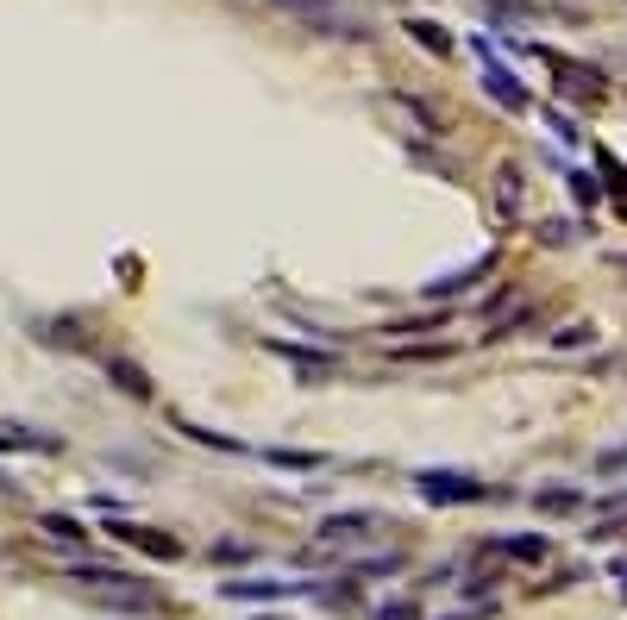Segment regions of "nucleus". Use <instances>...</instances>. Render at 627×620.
Here are the masks:
<instances>
[{
	"mask_svg": "<svg viewBox=\"0 0 627 620\" xmlns=\"http://www.w3.org/2000/svg\"><path fill=\"white\" fill-rule=\"evenodd\" d=\"M44 533H51V539H69V545L82 539V527H76V520H69V514H44Z\"/></svg>",
	"mask_w": 627,
	"mask_h": 620,
	"instance_id": "nucleus-10",
	"label": "nucleus"
},
{
	"mask_svg": "<svg viewBox=\"0 0 627 620\" xmlns=\"http://www.w3.org/2000/svg\"><path fill=\"white\" fill-rule=\"evenodd\" d=\"M295 583H226V595H283Z\"/></svg>",
	"mask_w": 627,
	"mask_h": 620,
	"instance_id": "nucleus-12",
	"label": "nucleus"
},
{
	"mask_svg": "<svg viewBox=\"0 0 627 620\" xmlns=\"http://www.w3.org/2000/svg\"><path fill=\"white\" fill-rule=\"evenodd\" d=\"M0 451H57V439H38L32 426H0Z\"/></svg>",
	"mask_w": 627,
	"mask_h": 620,
	"instance_id": "nucleus-6",
	"label": "nucleus"
},
{
	"mask_svg": "<svg viewBox=\"0 0 627 620\" xmlns=\"http://www.w3.org/2000/svg\"><path fill=\"white\" fill-rule=\"evenodd\" d=\"M69 583H82L88 595H101L113 608H157V589H138V577H120V570H95V564H76Z\"/></svg>",
	"mask_w": 627,
	"mask_h": 620,
	"instance_id": "nucleus-1",
	"label": "nucleus"
},
{
	"mask_svg": "<svg viewBox=\"0 0 627 620\" xmlns=\"http://www.w3.org/2000/svg\"><path fill=\"white\" fill-rule=\"evenodd\" d=\"M107 376H113V383H120L126 395H138V401H145V395H151V383H145V370H138V364H126V357H113V364H107Z\"/></svg>",
	"mask_w": 627,
	"mask_h": 620,
	"instance_id": "nucleus-8",
	"label": "nucleus"
},
{
	"mask_svg": "<svg viewBox=\"0 0 627 620\" xmlns=\"http://www.w3.org/2000/svg\"><path fill=\"white\" fill-rule=\"evenodd\" d=\"M377 620H414V608H408V602H402V608H383Z\"/></svg>",
	"mask_w": 627,
	"mask_h": 620,
	"instance_id": "nucleus-14",
	"label": "nucleus"
},
{
	"mask_svg": "<svg viewBox=\"0 0 627 620\" xmlns=\"http://www.w3.org/2000/svg\"><path fill=\"white\" fill-rule=\"evenodd\" d=\"M421 495H427V502H477V483H471V476H446V470H427L421 476Z\"/></svg>",
	"mask_w": 627,
	"mask_h": 620,
	"instance_id": "nucleus-2",
	"label": "nucleus"
},
{
	"mask_svg": "<svg viewBox=\"0 0 627 620\" xmlns=\"http://www.w3.org/2000/svg\"><path fill=\"white\" fill-rule=\"evenodd\" d=\"M320 533H327V539H352V533H370V520H364V514H333Z\"/></svg>",
	"mask_w": 627,
	"mask_h": 620,
	"instance_id": "nucleus-9",
	"label": "nucleus"
},
{
	"mask_svg": "<svg viewBox=\"0 0 627 620\" xmlns=\"http://www.w3.org/2000/svg\"><path fill=\"white\" fill-rule=\"evenodd\" d=\"M559 69V94H577V101H602V69H590V63H552Z\"/></svg>",
	"mask_w": 627,
	"mask_h": 620,
	"instance_id": "nucleus-3",
	"label": "nucleus"
},
{
	"mask_svg": "<svg viewBox=\"0 0 627 620\" xmlns=\"http://www.w3.org/2000/svg\"><path fill=\"white\" fill-rule=\"evenodd\" d=\"M107 533L126 539V545H138V552H157V558H176V552H182L170 533H151V527H107Z\"/></svg>",
	"mask_w": 627,
	"mask_h": 620,
	"instance_id": "nucleus-4",
	"label": "nucleus"
},
{
	"mask_svg": "<svg viewBox=\"0 0 627 620\" xmlns=\"http://www.w3.org/2000/svg\"><path fill=\"white\" fill-rule=\"evenodd\" d=\"M483 82H490V94H496L502 107H515V113L527 107V88H521L515 76H508V69H490V76H483Z\"/></svg>",
	"mask_w": 627,
	"mask_h": 620,
	"instance_id": "nucleus-7",
	"label": "nucleus"
},
{
	"mask_svg": "<svg viewBox=\"0 0 627 620\" xmlns=\"http://www.w3.org/2000/svg\"><path fill=\"white\" fill-rule=\"evenodd\" d=\"M508 558H546V539H502Z\"/></svg>",
	"mask_w": 627,
	"mask_h": 620,
	"instance_id": "nucleus-11",
	"label": "nucleus"
},
{
	"mask_svg": "<svg viewBox=\"0 0 627 620\" xmlns=\"http://www.w3.org/2000/svg\"><path fill=\"white\" fill-rule=\"evenodd\" d=\"M408 38L421 44V51H433V57H452V38H446V26H433V19H408Z\"/></svg>",
	"mask_w": 627,
	"mask_h": 620,
	"instance_id": "nucleus-5",
	"label": "nucleus"
},
{
	"mask_svg": "<svg viewBox=\"0 0 627 620\" xmlns=\"http://www.w3.org/2000/svg\"><path fill=\"white\" fill-rule=\"evenodd\" d=\"M540 508H577V489H546Z\"/></svg>",
	"mask_w": 627,
	"mask_h": 620,
	"instance_id": "nucleus-13",
	"label": "nucleus"
}]
</instances>
